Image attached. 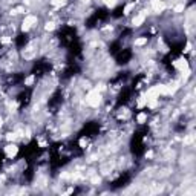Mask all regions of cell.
<instances>
[{
    "mask_svg": "<svg viewBox=\"0 0 196 196\" xmlns=\"http://www.w3.org/2000/svg\"><path fill=\"white\" fill-rule=\"evenodd\" d=\"M6 139H8V141H16V139H17V133H16V132H9L8 136H6Z\"/></svg>",
    "mask_w": 196,
    "mask_h": 196,
    "instance_id": "12",
    "label": "cell"
},
{
    "mask_svg": "<svg viewBox=\"0 0 196 196\" xmlns=\"http://www.w3.org/2000/svg\"><path fill=\"white\" fill-rule=\"evenodd\" d=\"M146 19H147V12H146V11H141L138 16H135V17H133V20H132V25L138 28V26H141L142 23L146 22Z\"/></svg>",
    "mask_w": 196,
    "mask_h": 196,
    "instance_id": "4",
    "label": "cell"
},
{
    "mask_svg": "<svg viewBox=\"0 0 196 196\" xmlns=\"http://www.w3.org/2000/svg\"><path fill=\"white\" fill-rule=\"evenodd\" d=\"M90 181H92V184H94V186H98L100 182H101V178L95 175V176H92V179H90Z\"/></svg>",
    "mask_w": 196,
    "mask_h": 196,
    "instance_id": "14",
    "label": "cell"
},
{
    "mask_svg": "<svg viewBox=\"0 0 196 196\" xmlns=\"http://www.w3.org/2000/svg\"><path fill=\"white\" fill-rule=\"evenodd\" d=\"M45 29H46V31H54V29H55V23H54V22H48L46 26H45Z\"/></svg>",
    "mask_w": 196,
    "mask_h": 196,
    "instance_id": "11",
    "label": "cell"
},
{
    "mask_svg": "<svg viewBox=\"0 0 196 196\" xmlns=\"http://www.w3.org/2000/svg\"><path fill=\"white\" fill-rule=\"evenodd\" d=\"M189 51H192V43H187V46L184 49V52H189Z\"/></svg>",
    "mask_w": 196,
    "mask_h": 196,
    "instance_id": "17",
    "label": "cell"
},
{
    "mask_svg": "<svg viewBox=\"0 0 196 196\" xmlns=\"http://www.w3.org/2000/svg\"><path fill=\"white\" fill-rule=\"evenodd\" d=\"M5 153H6V156L11 159V158H14V156L19 153V147L16 146V144H8L6 147H5Z\"/></svg>",
    "mask_w": 196,
    "mask_h": 196,
    "instance_id": "5",
    "label": "cell"
},
{
    "mask_svg": "<svg viewBox=\"0 0 196 196\" xmlns=\"http://www.w3.org/2000/svg\"><path fill=\"white\" fill-rule=\"evenodd\" d=\"M184 3H179V5H176L175 8H173V12H181V11H184Z\"/></svg>",
    "mask_w": 196,
    "mask_h": 196,
    "instance_id": "13",
    "label": "cell"
},
{
    "mask_svg": "<svg viewBox=\"0 0 196 196\" xmlns=\"http://www.w3.org/2000/svg\"><path fill=\"white\" fill-rule=\"evenodd\" d=\"M0 42H2L3 45H8V43H11V42H12V38H11V37H6V35H5V37H2V38H0Z\"/></svg>",
    "mask_w": 196,
    "mask_h": 196,
    "instance_id": "15",
    "label": "cell"
},
{
    "mask_svg": "<svg viewBox=\"0 0 196 196\" xmlns=\"http://www.w3.org/2000/svg\"><path fill=\"white\" fill-rule=\"evenodd\" d=\"M173 66L181 71V72H189V61L186 58H181V60H175L173 61Z\"/></svg>",
    "mask_w": 196,
    "mask_h": 196,
    "instance_id": "3",
    "label": "cell"
},
{
    "mask_svg": "<svg viewBox=\"0 0 196 196\" xmlns=\"http://www.w3.org/2000/svg\"><path fill=\"white\" fill-rule=\"evenodd\" d=\"M146 120H147V113H144V112H141V113L136 116V121H138L139 124H144Z\"/></svg>",
    "mask_w": 196,
    "mask_h": 196,
    "instance_id": "6",
    "label": "cell"
},
{
    "mask_svg": "<svg viewBox=\"0 0 196 196\" xmlns=\"http://www.w3.org/2000/svg\"><path fill=\"white\" fill-rule=\"evenodd\" d=\"M37 22H38L37 16H26L23 19V22H22V31L23 32H28L34 25H37Z\"/></svg>",
    "mask_w": 196,
    "mask_h": 196,
    "instance_id": "2",
    "label": "cell"
},
{
    "mask_svg": "<svg viewBox=\"0 0 196 196\" xmlns=\"http://www.w3.org/2000/svg\"><path fill=\"white\" fill-rule=\"evenodd\" d=\"M101 103V92H98V89L89 90L86 95V104L90 107H98Z\"/></svg>",
    "mask_w": 196,
    "mask_h": 196,
    "instance_id": "1",
    "label": "cell"
},
{
    "mask_svg": "<svg viewBox=\"0 0 196 196\" xmlns=\"http://www.w3.org/2000/svg\"><path fill=\"white\" fill-rule=\"evenodd\" d=\"M66 2H68V0H51V5L52 6H57V8H61Z\"/></svg>",
    "mask_w": 196,
    "mask_h": 196,
    "instance_id": "8",
    "label": "cell"
},
{
    "mask_svg": "<svg viewBox=\"0 0 196 196\" xmlns=\"http://www.w3.org/2000/svg\"><path fill=\"white\" fill-rule=\"evenodd\" d=\"M34 81H35V77H34V75H29V77L25 80V84H26V86H32Z\"/></svg>",
    "mask_w": 196,
    "mask_h": 196,
    "instance_id": "10",
    "label": "cell"
},
{
    "mask_svg": "<svg viewBox=\"0 0 196 196\" xmlns=\"http://www.w3.org/2000/svg\"><path fill=\"white\" fill-rule=\"evenodd\" d=\"M2 124H3V118L0 116V127H2Z\"/></svg>",
    "mask_w": 196,
    "mask_h": 196,
    "instance_id": "18",
    "label": "cell"
},
{
    "mask_svg": "<svg viewBox=\"0 0 196 196\" xmlns=\"http://www.w3.org/2000/svg\"><path fill=\"white\" fill-rule=\"evenodd\" d=\"M147 43V37H141V38H136L135 40V46H142Z\"/></svg>",
    "mask_w": 196,
    "mask_h": 196,
    "instance_id": "9",
    "label": "cell"
},
{
    "mask_svg": "<svg viewBox=\"0 0 196 196\" xmlns=\"http://www.w3.org/2000/svg\"><path fill=\"white\" fill-rule=\"evenodd\" d=\"M86 142H87V141H86V138H81V139H80V146H81L83 149H84V146H86Z\"/></svg>",
    "mask_w": 196,
    "mask_h": 196,
    "instance_id": "16",
    "label": "cell"
},
{
    "mask_svg": "<svg viewBox=\"0 0 196 196\" xmlns=\"http://www.w3.org/2000/svg\"><path fill=\"white\" fill-rule=\"evenodd\" d=\"M132 9H135V2H130L129 5H126V8H124V16H129Z\"/></svg>",
    "mask_w": 196,
    "mask_h": 196,
    "instance_id": "7",
    "label": "cell"
}]
</instances>
